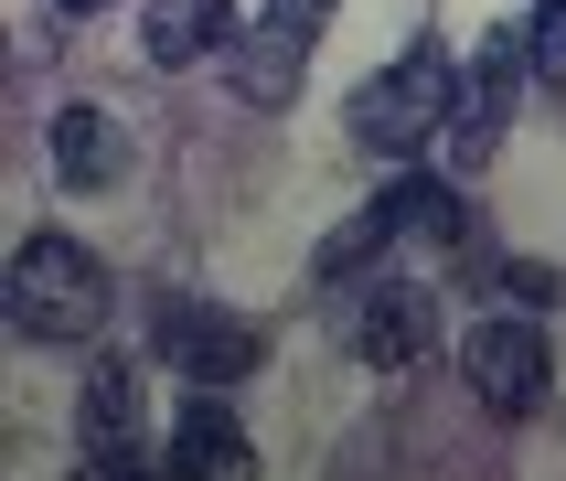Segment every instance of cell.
Instances as JSON below:
<instances>
[{"label": "cell", "mask_w": 566, "mask_h": 481, "mask_svg": "<svg viewBox=\"0 0 566 481\" xmlns=\"http://www.w3.org/2000/svg\"><path fill=\"white\" fill-rule=\"evenodd\" d=\"M449 107H460V64H449V43H407L375 86L353 96V139L385 150V160H396V150H428V139L449 128Z\"/></svg>", "instance_id": "cell-1"}, {"label": "cell", "mask_w": 566, "mask_h": 481, "mask_svg": "<svg viewBox=\"0 0 566 481\" xmlns=\"http://www.w3.org/2000/svg\"><path fill=\"white\" fill-rule=\"evenodd\" d=\"M11 321H22L32 343H86L96 321H107L96 257L75 236H22V257H11Z\"/></svg>", "instance_id": "cell-2"}, {"label": "cell", "mask_w": 566, "mask_h": 481, "mask_svg": "<svg viewBox=\"0 0 566 481\" xmlns=\"http://www.w3.org/2000/svg\"><path fill=\"white\" fill-rule=\"evenodd\" d=\"M460 375H471V396L492 417H524V407H545V385H556V343H545V321L492 311V321L460 332Z\"/></svg>", "instance_id": "cell-3"}, {"label": "cell", "mask_w": 566, "mask_h": 481, "mask_svg": "<svg viewBox=\"0 0 566 481\" xmlns=\"http://www.w3.org/2000/svg\"><path fill=\"white\" fill-rule=\"evenodd\" d=\"M535 75V43H513V32H492L471 54V75H460V107H449V128H439V160L449 171H481L492 160V139H503V118H513V86Z\"/></svg>", "instance_id": "cell-4"}, {"label": "cell", "mask_w": 566, "mask_h": 481, "mask_svg": "<svg viewBox=\"0 0 566 481\" xmlns=\"http://www.w3.org/2000/svg\"><path fill=\"white\" fill-rule=\"evenodd\" d=\"M160 353L182 364L192 385H235V375H256V321H235V311H214V300H160Z\"/></svg>", "instance_id": "cell-5"}, {"label": "cell", "mask_w": 566, "mask_h": 481, "mask_svg": "<svg viewBox=\"0 0 566 481\" xmlns=\"http://www.w3.org/2000/svg\"><path fill=\"white\" fill-rule=\"evenodd\" d=\"M428 343H439V289L428 279H385L375 300H364V321H353V353H364L375 375H407Z\"/></svg>", "instance_id": "cell-6"}, {"label": "cell", "mask_w": 566, "mask_h": 481, "mask_svg": "<svg viewBox=\"0 0 566 481\" xmlns=\"http://www.w3.org/2000/svg\"><path fill=\"white\" fill-rule=\"evenodd\" d=\"M160 471L171 481H256V449H247V428H235V407H224V396H192V407L171 417V439H160Z\"/></svg>", "instance_id": "cell-7"}, {"label": "cell", "mask_w": 566, "mask_h": 481, "mask_svg": "<svg viewBox=\"0 0 566 481\" xmlns=\"http://www.w3.org/2000/svg\"><path fill=\"white\" fill-rule=\"evenodd\" d=\"M86 460L139 471V364H128V353L86 364Z\"/></svg>", "instance_id": "cell-8"}, {"label": "cell", "mask_w": 566, "mask_h": 481, "mask_svg": "<svg viewBox=\"0 0 566 481\" xmlns=\"http://www.w3.org/2000/svg\"><path fill=\"white\" fill-rule=\"evenodd\" d=\"M300 54H311V32H289L279 11H268L256 32H235V64H224V75H235L247 107H289V96H300Z\"/></svg>", "instance_id": "cell-9"}, {"label": "cell", "mask_w": 566, "mask_h": 481, "mask_svg": "<svg viewBox=\"0 0 566 481\" xmlns=\"http://www.w3.org/2000/svg\"><path fill=\"white\" fill-rule=\"evenodd\" d=\"M139 43H150V64H203V54H235V0H150Z\"/></svg>", "instance_id": "cell-10"}, {"label": "cell", "mask_w": 566, "mask_h": 481, "mask_svg": "<svg viewBox=\"0 0 566 481\" xmlns=\"http://www.w3.org/2000/svg\"><path fill=\"white\" fill-rule=\"evenodd\" d=\"M54 171L75 192H107L128 171V128L107 118V107H64V118H54Z\"/></svg>", "instance_id": "cell-11"}, {"label": "cell", "mask_w": 566, "mask_h": 481, "mask_svg": "<svg viewBox=\"0 0 566 481\" xmlns=\"http://www.w3.org/2000/svg\"><path fill=\"white\" fill-rule=\"evenodd\" d=\"M375 247H396V236H385V203H364L353 224H332V236H321V279H364V268H375Z\"/></svg>", "instance_id": "cell-12"}, {"label": "cell", "mask_w": 566, "mask_h": 481, "mask_svg": "<svg viewBox=\"0 0 566 481\" xmlns=\"http://www.w3.org/2000/svg\"><path fill=\"white\" fill-rule=\"evenodd\" d=\"M524 43H535L545 86H566V0H535V32H524Z\"/></svg>", "instance_id": "cell-13"}, {"label": "cell", "mask_w": 566, "mask_h": 481, "mask_svg": "<svg viewBox=\"0 0 566 481\" xmlns=\"http://www.w3.org/2000/svg\"><path fill=\"white\" fill-rule=\"evenodd\" d=\"M332 11H343V0H279V22H289V32H321Z\"/></svg>", "instance_id": "cell-14"}, {"label": "cell", "mask_w": 566, "mask_h": 481, "mask_svg": "<svg viewBox=\"0 0 566 481\" xmlns=\"http://www.w3.org/2000/svg\"><path fill=\"white\" fill-rule=\"evenodd\" d=\"M54 11H75V22H96V11H107V0H54Z\"/></svg>", "instance_id": "cell-15"}]
</instances>
